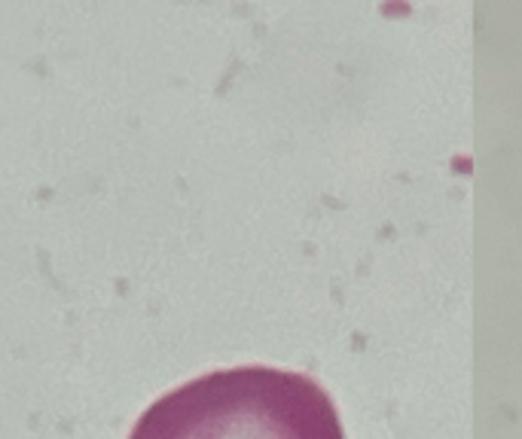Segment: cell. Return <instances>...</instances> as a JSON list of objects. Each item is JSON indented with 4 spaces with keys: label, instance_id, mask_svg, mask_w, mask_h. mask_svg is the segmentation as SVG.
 <instances>
[{
    "label": "cell",
    "instance_id": "obj_1",
    "mask_svg": "<svg viewBox=\"0 0 522 439\" xmlns=\"http://www.w3.org/2000/svg\"><path fill=\"white\" fill-rule=\"evenodd\" d=\"M128 439H345L315 379L275 366H232L162 393Z\"/></svg>",
    "mask_w": 522,
    "mask_h": 439
}]
</instances>
